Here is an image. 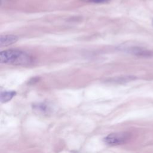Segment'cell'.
Wrapping results in <instances>:
<instances>
[{
    "mask_svg": "<svg viewBox=\"0 0 153 153\" xmlns=\"http://www.w3.org/2000/svg\"><path fill=\"white\" fill-rule=\"evenodd\" d=\"M32 61L31 56L25 51L19 50H7L0 53L1 63L14 65H26Z\"/></svg>",
    "mask_w": 153,
    "mask_h": 153,
    "instance_id": "6da1fadb",
    "label": "cell"
},
{
    "mask_svg": "<svg viewBox=\"0 0 153 153\" xmlns=\"http://www.w3.org/2000/svg\"><path fill=\"white\" fill-rule=\"evenodd\" d=\"M128 138V136L126 133H114L106 136L104 138V141L111 145H117L124 143Z\"/></svg>",
    "mask_w": 153,
    "mask_h": 153,
    "instance_id": "7a4b0ae2",
    "label": "cell"
},
{
    "mask_svg": "<svg viewBox=\"0 0 153 153\" xmlns=\"http://www.w3.org/2000/svg\"><path fill=\"white\" fill-rule=\"evenodd\" d=\"M127 51L135 56L142 57H149L153 56V51L140 47H131L127 48Z\"/></svg>",
    "mask_w": 153,
    "mask_h": 153,
    "instance_id": "3957f363",
    "label": "cell"
},
{
    "mask_svg": "<svg viewBox=\"0 0 153 153\" xmlns=\"http://www.w3.org/2000/svg\"><path fill=\"white\" fill-rule=\"evenodd\" d=\"M18 37L13 35H4L0 36V45L1 47L8 46L17 42Z\"/></svg>",
    "mask_w": 153,
    "mask_h": 153,
    "instance_id": "277c9868",
    "label": "cell"
},
{
    "mask_svg": "<svg viewBox=\"0 0 153 153\" xmlns=\"http://www.w3.org/2000/svg\"><path fill=\"white\" fill-rule=\"evenodd\" d=\"M16 93L14 91L1 92L0 94L1 102L2 103H4L10 100L16 95Z\"/></svg>",
    "mask_w": 153,
    "mask_h": 153,
    "instance_id": "5b68a950",
    "label": "cell"
},
{
    "mask_svg": "<svg viewBox=\"0 0 153 153\" xmlns=\"http://www.w3.org/2000/svg\"><path fill=\"white\" fill-rule=\"evenodd\" d=\"M82 1L86 2H91V3H96V4H100V3H106L109 2L110 0H81Z\"/></svg>",
    "mask_w": 153,
    "mask_h": 153,
    "instance_id": "8992f818",
    "label": "cell"
},
{
    "mask_svg": "<svg viewBox=\"0 0 153 153\" xmlns=\"http://www.w3.org/2000/svg\"><path fill=\"white\" fill-rule=\"evenodd\" d=\"M152 23H153V20H152Z\"/></svg>",
    "mask_w": 153,
    "mask_h": 153,
    "instance_id": "52a82bcc",
    "label": "cell"
}]
</instances>
